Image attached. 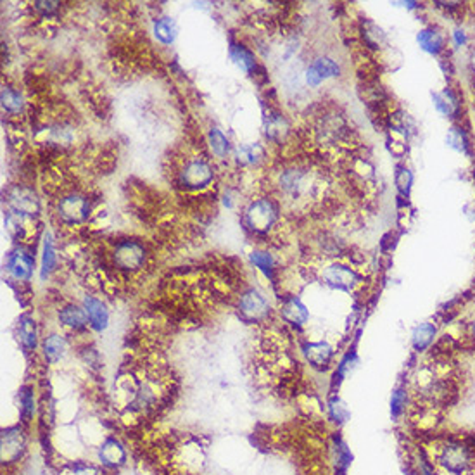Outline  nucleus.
I'll use <instances>...</instances> for the list:
<instances>
[{
  "label": "nucleus",
  "mask_w": 475,
  "mask_h": 475,
  "mask_svg": "<svg viewBox=\"0 0 475 475\" xmlns=\"http://www.w3.org/2000/svg\"><path fill=\"white\" fill-rule=\"evenodd\" d=\"M432 461L446 475H475V442L469 437H448L436 446Z\"/></svg>",
  "instance_id": "f257e3e1"
},
{
  "label": "nucleus",
  "mask_w": 475,
  "mask_h": 475,
  "mask_svg": "<svg viewBox=\"0 0 475 475\" xmlns=\"http://www.w3.org/2000/svg\"><path fill=\"white\" fill-rule=\"evenodd\" d=\"M318 192H320V180L310 168L292 165L280 170L277 175V194L280 195V200L296 204L301 200L317 199Z\"/></svg>",
  "instance_id": "f03ea898"
},
{
  "label": "nucleus",
  "mask_w": 475,
  "mask_h": 475,
  "mask_svg": "<svg viewBox=\"0 0 475 475\" xmlns=\"http://www.w3.org/2000/svg\"><path fill=\"white\" fill-rule=\"evenodd\" d=\"M280 220V210L275 199L257 198L244 208L242 221L249 232L256 237H268Z\"/></svg>",
  "instance_id": "7ed1b4c3"
},
{
  "label": "nucleus",
  "mask_w": 475,
  "mask_h": 475,
  "mask_svg": "<svg viewBox=\"0 0 475 475\" xmlns=\"http://www.w3.org/2000/svg\"><path fill=\"white\" fill-rule=\"evenodd\" d=\"M177 185L185 192H204L215 180V170L204 158H190L177 171Z\"/></svg>",
  "instance_id": "20e7f679"
},
{
  "label": "nucleus",
  "mask_w": 475,
  "mask_h": 475,
  "mask_svg": "<svg viewBox=\"0 0 475 475\" xmlns=\"http://www.w3.org/2000/svg\"><path fill=\"white\" fill-rule=\"evenodd\" d=\"M111 261L118 272L137 273L147 263V249L141 240H118L111 252Z\"/></svg>",
  "instance_id": "39448f33"
},
{
  "label": "nucleus",
  "mask_w": 475,
  "mask_h": 475,
  "mask_svg": "<svg viewBox=\"0 0 475 475\" xmlns=\"http://www.w3.org/2000/svg\"><path fill=\"white\" fill-rule=\"evenodd\" d=\"M90 210H92L90 199L85 194H80V192H69L56 204L57 218L68 227L85 223L90 216Z\"/></svg>",
  "instance_id": "423d86ee"
},
{
  "label": "nucleus",
  "mask_w": 475,
  "mask_h": 475,
  "mask_svg": "<svg viewBox=\"0 0 475 475\" xmlns=\"http://www.w3.org/2000/svg\"><path fill=\"white\" fill-rule=\"evenodd\" d=\"M322 280L329 287L346 290V292L356 290L363 284V277L354 268L342 263H330L325 266L322 270Z\"/></svg>",
  "instance_id": "0eeeda50"
},
{
  "label": "nucleus",
  "mask_w": 475,
  "mask_h": 475,
  "mask_svg": "<svg viewBox=\"0 0 475 475\" xmlns=\"http://www.w3.org/2000/svg\"><path fill=\"white\" fill-rule=\"evenodd\" d=\"M239 313L245 322L260 323L270 317V305L257 289H245L239 297Z\"/></svg>",
  "instance_id": "6e6552de"
},
{
  "label": "nucleus",
  "mask_w": 475,
  "mask_h": 475,
  "mask_svg": "<svg viewBox=\"0 0 475 475\" xmlns=\"http://www.w3.org/2000/svg\"><path fill=\"white\" fill-rule=\"evenodd\" d=\"M6 270L16 282H28L34 277L35 257L24 247H18L7 257Z\"/></svg>",
  "instance_id": "1a4fd4ad"
},
{
  "label": "nucleus",
  "mask_w": 475,
  "mask_h": 475,
  "mask_svg": "<svg viewBox=\"0 0 475 475\" xmlns=\"http://www.w3.org/2000/svg\"><path fill=\"white\" fill-rule=\"evenodd\" d=\"M2 464L9 465L18 461L26 449V436L19 427H9L2 431Z\"/></svg>",
  "instance_id": "9d476101"
},
{
  "label": "nucleus",
  "mask_w": 475,
  "mask_h": 475,
  "mask_svg": "<svg viewBox=\"0 0 475 475\" xmlns=\"http://www.w3.org/2000/svg\"><path fill=\"white\" fill-rule=\"evenodd\" d=\"M278 311H280L282 320L289 323V325L296 327V329H302L310 320V311L305 306V302L297 296H292V294L280 299Z\"/></svg>",
  "instance_id": "9b49d317"
},
{
  "label": "nucleus",
  "mask_w": 475,
  "mask_h": 475,
  "mask_svg": "<svg viewBox=\"0 0 475 475\" xmlns=\"http://www.w3.org/2000/svg\"><path fill=\"white\" fill-rule=\"evenodd\" d=\"M302 356H305L306 362L310 363L311 368L315 370H329L332 362H334L335 351L329 342L320 341V342H305L301 347Z\"/></svg>",
  "instance_id": "f8f14e48"
},
{
  "label": "nucleus",
  "mask_w": 475,
  "mask_h": 475,
  "mask_svg": "<svg viewBox=\"0 0 475 475\" xmlns=\"http://www.w3.org/2000/svg\"><path fill=\"white\" fill-rule=\"evenodd\" d=\"M341 75V66L337 61L330 59V57H318L306 69V83L310 87L317 88L320 87L325 80L329 78H335Z\"/></svg>",
  "instance_id": "ddd939ff"
},
{
  "label": "nucleus",
  "mask_w": 475,
  "mask_h": 475,
  "mask_svg": "<svg viewBox=\"0 0 475 475\" xmlns=\"http://www.w3.org/2000/svg\"><path fill=\"white\" fill-rule=\"evenodd\" d=\"M90 329L96 332H104L109 325V310L101 299L96 296H85L83 302H81Z\"/></svg>",
  "instance_id": "4468645a"
},
{
  "label": "nucleus",
  "mask_w": 475,
  "mask_h": 475,
  "mask_svg": "<svg viewBox=\"0 0 475 475\" xmlns=\"http://www.w3.org/2000/svg\"><path fill=\"white\" fill-rule=\"evenodd\" d=\"M97 456H99L101 464L108 466V469H118V466H121L126 461L125 448H123L121 442L114 439V437H108V439L102 442Z\"/></svg>",
  "instance_id": "2eb2a0df"
},
{
  "label": "nucleus",
  "mask_w": 475,
  "mask_h": 475,
  "mask_svg": "<svg viewBox=\"0 0 475 475\" xmlns=\"http://www.w3.org/2000/svg\"><path fill=\"white\" fill-rule=\"evenodd\" d=\"M11 211L18 213L21 216H34L39 211V199L35 198L34 192L28 188H14V192L9 195Z\"/></svg>",
  "instance_id": "dca6fc26"
},
{
  "label": "nucleus",
  "mask_w": 475,
  "mask_h": 475,
  "mask_svg": "<svg viewBox=\"0 0 475 475\" xmlns=\"http://www.w3.org/2000/svg\"><path fill=\"white\" fill-rule=\"evenodd\" d=\"M432 101L436 109L441 114H444L446 118H458L461 113V101L458 92H454L453 88L446 87L442 92L432 93Z\"/></svg>",
  "instance_id": "f3484780"
},
{
  "label": "nucleus",
  "mask_w": 475,
  "mask_h": 475,
  "mask_svg": "<svg viewBox=\"0 0 475 475\" xmlns=\"http://www.w3.org/2000/svg\"><path fill=\"white\" fill-rule=\"evenodd\" d=\"M57 317H59L61 325L71 332H81L87 329L88 325L87 315H85L83 308L76 305H64L59 310V313H57Z\"/></svg>",
  "instance_id": "a211bd4d"
},
{
  "label": "nucleus",
  "mask_w": 475,
  "mask_h": 475,
  "mask_svg": "<svg viewBox=\"0 0 475 475\" xmlns=\"http://www.w3.org/2000/svg\"><path fill=\"white\" fill-rule=\"evenodd\" d=\"M417 40H419L420 47L432 56H441L446 51L444 35L441 34V30L434 26H427L420 30L419 35H417Z\"/></svg>",
  "instance_id": "6ab92c4d"
},
{
  "label": "nucleus",
  "mask_w": 475,
  "mask_h": 475,
  "mask_svg": "<svg viewBox=\"0 0 475 475\" xmlns=\"http://www.w3.org/2000/svg\"><path fill=\"white\" fill-rule=\"evenodd\" d=\"M265 128H266V138L275 142V144H282V142L290 135L289 121L285 120L284 114L275 113V111H272L270 116L266 118Z\"/></svg>",
  "instance_id": "aec40b11"
},
{
  "label": "nucleus",
  "mask_w": 475,
  "mask_h": 475,
  "mask_svg": "<svg viewBox=\"0 0 475 475\" xmlns=\"http://www.w3.org/2000/svg\"><path fill=\"white\" fill-rule=\"evenodd\" d=\"M18 339L21 342L23 349L28 353L36 349L39 346V329H36V322L30 315H23L18 322Z\"/></svg>",
  "instance_id": "412c9836"
},
{
  "label": "nucleus",
  "mask_w": 475,
  "mask_h": 475,
  "mask_svg": "<svg viewBox=\"0 0 475 475\" xmlns=\"http://www.w3.org/2000/svg\"><path fill=\"white\" fill-rule=\"evenodd\" d=\"M437 327L432 322H424L412 332V347L417 353H424L436 342Z\"/></svg>",
  "instance_id": "4be33fe9"
},
{
  "label": "nucleus",
  "mask_w": 475,
  "mask_h": 475,
  "mask_svg": "<svg viewBox=\"0 0 475 475\" xmlns=\"http://www.w3.org/2000/svg\"><path fill=\"white\" fill-rule=\"evenodd\" d=\"M42 353H44V358L47 359L48 363L56 365V363H59L68 353L66 339L59 334L47 335L42 342Z\"/></svg>",
  "instance_id": "5701e85b"
},
{
  "label": "nucleus",
  "mask_w": 475,
  "mask_h": 475,
  "mask_svg": "<svg viewBox=\"0 0 475 475\" xmlns=\"http://www.w3.org/2000/svg\"><path fill=\"white\" fill-rule=\"evenodd\" d=\"M230 57L237 68L242 69L244 73H255L257 68L256 54L249 47H245L240 42H232L230 44Z\"/></svg>",
  "instance_id": "b1692460"
},
{
  "label": "nucleus",
  "mask_w": 475,
  "mask_h": 475,
  "mask_svg": "<svg viewBox=\"0 0 475 475\" xmlns=\"http://www.w3.org/2000/svg\"><path fill=\"white\" fill-rule=\"evenodd\" d=\"M233 158L239 166H257L266 158V153L260 144L240 145L235 149Z\"/></svg>",
  "instance_id": "393cba45"
},
{
  "label": "nucleus",
  "mask_w": 475,
  "mask_h": 475,
  "mask_svg": "<svg viewBox=\"0 0 475 475\" xmlns=\"http://www.w3.org/2000/svg\"><path fill=\"white\" fill-rule=\"evenodd\" d=\"M249 257H251V263L255 265L266 278H270L272 282H275L277 261H275V257H273L272 252L263 251V249H256V251L251 252V256Z\"/></svg>",
  "instance_id": "a878e982"
},
{
  "label": "nucleus",
  "mask_w": 475,
  "mask_h": 475,
  "mask_svg": "<svg viewBox=\"0 0 475 475\" xmlns=\"http://www.w3.org/2000/svg\"><path fill=\"white\" fill-rule=\"evenodd\" d=\"M409 391L407 386H398L392 391L391 394V403H389V408H391V419L394 422H398L399 419H403L407 415L408 408H409Z\"/></svg>",
  "instance_id": "bb28decb"
},
{
  "label": "nucleus",
  "mask_w": 475,
  "mask_h": 475,
  "mask_svg": "<svg viewBox=\"0 0 475 475\" xmlns=\"http://www.w3.org/2000/svg\"><path fill=\"white\" fill-rule=\"evenodd\" d=\"M446 144L456 150V153H461L465 155L472 154V144H470L469 133H466L464 126H453L448 135H446Z\"/></svg>",
  "instance_id": "cd10ccee"
},
{
  "label": "nucleus",
  "mask_w": 475,
  "mask_h": 475,
  "mask_svg": "<svg viewBox=\"0 0 475 475\" xmlns=\"http://www.w3.org/2000/svg\"><path fill=\"white\" fill-rule=\"evenodd\" d=\"M57 265V251L54 245V239L51 233H47L44 239V251H42V270H40V277L45 280L52 272L56 270Z\"/></svg>",
  "instance_id": "c85d7f7f"
},
{
  "label": "nucleus",
  "mask_w": 475,
  "mask_h": 475,
  "mask_svg": "<svg viewBox=\"0 0 475 475\" xmlns=\"http://www.w3.org/2000/svg\"><path fill=\"white\" fill-rule=\"evenodd\" d=\"M177 23L171 18H159L154 21V35L161 44L170 45L177 39Z\"/></svg>",
  "instance_id": "c756f323"
},
{
  "label": "nucleus",
  "mask_w": 475,
  "mask_h": 475,
  "mask_svg": "<svg viewBox=\"0 0 475 475\" xmlns=\"http://www.w3.org/2000/svg\"><path fill=\"white\" fill-rule=\"evenodd\" d=\"M36 403H35V391L31 386H23L19 391V413L24 424H28L35 417Z\"/></svg>",
  "instance_id": "7c9ffc66"
},
{
  "label": "nucleus",
  "mask_w": 475,
  "mask_h": 475,
  "mask_svg": "<svg viewBox=\"0 0 475 475\" xmlns=\"http://www.w3.org/2000/svg\"><path fill=\"white\" fill-rule=\"evenodd\" d=\"M362 35H363V44L370 51H377V48L382 47L386 44V35L380 30L379 26L370 21H365L362 24Z\"/></svg>",
  "instance_id": "2f4dec72"
},
{
  "label": "nucleus",
  "mask_w": 475,
  "mask_h": 475,
  "mask_svg": "<svg viewBox=\"0 0 475 475\" xmlns=\"http://www.w3.org/2000/svg\"><path fill=\"white\" fill-rule=\"evenodd\" d=\"M327 413H329V419L332 424H335L337 427L346 424L351 417L349 408H347V404L344 403L339 396H334V398L329 399V403H327Z\"/></svg>",
  "instance_id": "473e14b6"
},
{
  "label": "nucleus",
  "mask_w": 475,
  "mask_h": 475,
  "mask_svg": "<svg viewBox=\"0 0 475 475\" xmlns=\"http://www.w3.org/2000/svg\"><path fill=\"white\" fill-rule=\"evenodd\" d=\"M208 144H210L213 154L216 158L225 159L230 153V144H228V138L225 137V133L220 128H211L208 133Z\"/></svg>",
  "instance_id": "72a5a7b5"
},
{
  "label": "nucleus",
  "mask_w": 475,
  "mask_h": 475,
  "mask_svg": "<svg viewBox=\"0 0 475 475\" xmlns=\"http://www.w3.org/2000/svg\"><path fill=\"white\" fill-rule=\"evenodd\" d=\"M2 108L9 114H21L24 109L23 96L11 87L2 88Z\"/></svg>",
  "instance_id": "f704fd0d"
},
{
  "label": "nucleus",
  "mask_w": 475,
  "mask_h": 475,
  "mask_svg": "<svg viewBox=\"0 0 475 475\" xmlns=\"http://www.w3.org/2000/svg\"><path fill=\"white\" fill-rule=\"evenodd\" d=\"M59 475H102V472L96 465L87 464V461H71L61 469Z\"/></svg>",
  "instance_id": "c9c22d12"
},
{
  "label": "nucleus",
  "mask_w": 475,
  "mask_h": 475,
  "mask_svg": "<svg viewBox=\"0 0 475 475\" xmlns=\"http://www.w3.org/2000/svg\"><path fill=\"white\" fill-rule=\"evenodd\" d=\"M358 363H359L358 362V356H356L354 351L347 353L341 359V362H339V365H337V374H339V377H341V379H344V377L349 375L351 372H353L354 368H356V365H358Z\"/></svg>",
  "instance_id": "e433bc0d"
},
{
  "label": "nucleus",
  "mask_w": 475,
  "mask_h": 475,
  "mask_svg": "<svg viewBox=\"0 0 475 475\" xmlns=\"http://www.w3.org/2000/svg\"><path fill=\"white\" fill-rule=\"evenodd\" d=\"M396 183H398V190L401 192V194H403L404 198H408L409 190H412V183H413L412 171H409L408 168H403V170L398 173V177H396Z\"/></svg>",
  "instance_id": "4c0bfd02"
},
{
  "label": "nucleus",
  "mask_w": 475,
  "mask_h": 475,
  "mask_svg": "<svg viewBox=\"0 0 475 475\" xmlns=\"http://www.w3.org/2000/svg\"><path fill=\"white\" fill-rule=\"evenodd\" d=\"M59 2H35V9L44 16V18H51L56 16L59 11Z\"/></svg>",
  "instance_id": "58836bf2"
},
{
  "label": "nucleus",
  "mask_w": 475,
  "mask_h": 475,
  "mask_svg": "<svg viewBox=\"0 0 475 475\" xmlns=\"http://www.w3.org/2000/svg\"><path fill=\"white\" fill-rule=\"evenodd\" d=\"M465 330H466V337H469L470 341H472L475 344V315H472V318H470V320L466 322Z\"/></svg>",
  "instance_id": "ea45409f"
},
{
  "label": "nucleus",
  "mask_w": 475,
  "mask_h": 475,
  "mask_svg": "<svg viewBox=\"0 0 475 475\" xmlns=\"http://www.w3.org/2000/svg\"><path fill=\"white\" fill-rule=\"evenodd\" d=\"M453 36H454V44H456L458 47H461V45H465V44H466V36H465V34H464V31H461V30H456V31H454Z\"/></svg>",
  "instance_id": "a19ab883"
},
{
  "label": "nucleus",
  "mask_w": 475,
  "mask_h": 475,
  "mask_svg": "<svg viewBox=\"0 0 475 475\" xmlns=\"http://www.w3.org/2000/svg\"><path fill=\"white\" fill-rule=\"evenodd\" d=\"M474 177H475V170H474Z\"/></svg>",
  "instance_id": "79ce46f5"
}]
</instances>
